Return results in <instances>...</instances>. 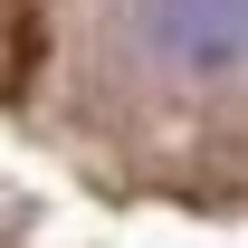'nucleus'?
<instances>
[{"instance_id":"obj_1","label":"nucleus","mask_w":248,"mask_h":248,"mask_svg":"<svg viewBox=\"0 0 248 248\" xmlns=\"http://www.w3.org/2000/svg\"><path fill=\"white\" fill-rule=\"evenodd\" d=\"M143 38L182 77H229L248 48V0H143Z\"/></svg>"}]
</instances>
